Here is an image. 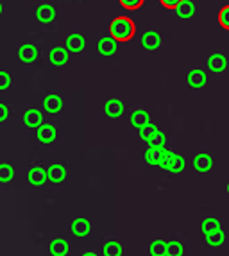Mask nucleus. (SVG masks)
I'll return each mask as SVG.
<instances>
[{
    "label": "nucleus",
    "mask_w": 229,
    "mask_h": 256,
    "mask_svg": "<svg viewBox=\"0 0 229 256\" xmlns=\"http://www.w3.org/2000/svg\"><path fill=\"white\" fill-rule=\"evenodd\" d=\"M110 34L114 42H129L136 34V24L128 16H116L110 24Z\"/></svg>",
    "instance_id": "1"
},
{
    "label": "nucleus",
    "mask_w": 229,
    "mask_h": 256,
    "mask_svg": "<svg viewBox=\"0 0 229 256\" xmlns=\"http://www.w3.org/2000/svg\"><path fill=\"white\" fill-rule=\"evenodd\" d=\"M86 47V40L82 34H70L66 38V42H64V48H66L68 52H74V54H79V52H82Z\"/></svg>",
    "instance_id": "2"
},
{
    "label": "nucleus",
    "mask_w": 229,
    "mask_h": 256,
    "mask_svg": "<svg viewBox=\"0 0 229 256\" xmlns=\"http://www.w3.org/2000/svg\"><path fill=\"white\" fill-rule=\"evenodd\" d=\"M48 60H50V63L54 66H63L70 60V54H68V50L64 47H54L50 50V54H48Z\"/></svg>",
    "instance_id": "3"
},
{
    "label": "nucleus",
    "mask_w": 229,
    "mask_h": 256,
    "mask_svg": "<svg viewBox=\"0 0 229 256\" xmlns=\"http://www.w3.org/2000/svg\"><path fill=\"white\" fill-rule=\"evenodd\" d=\"M142 45H144V48H147V50H156V48H160V45H162V36L158 34L156 30H147V32H144V36H142Z\"/></svg>",
    "instance_id": "4"
},
{
    "label": "nucleus",
    "mask_w": 229,
    "mask_h": 256,
    "mask_svg": "<svg viewBox=\"0 0 229 256\" xmlns=\"http://www.w3.org/2000/svg\"><path fill=\"white\" fill-rule=\"evenodd\" d=\"M66 178V168L60 163H52L47 168V180L52 181V183H61Z\"/></svg>",
    "instance_id": "5"
},
{
    "label": "nucleus",
    "mask_w": 229,
    "mask_h": 256,
    "mask_svg": "<svg viewBox=\"0 0 229 256\" xmlns=\"http://www.w3.org/2000/svg\"><path fill=\"white\" fill-rule=\"evenodd\" d=\"M36 18H38L42 24H50L56 18V9L50 4H42L36 9Z\"/></svg>",
    "instance_id": "6"
},
{
    "label": "nucleus",
    "mask_w": 229,
    "mask_h": 256,
    "mask_svg": "<svg viewBox=\"0 0 229 256\" xmlns=\"http://www.w3.org/2000/svg\"><path fill=\"white\" fill-rule=\"evenodd\" d=\"M116 47H118V42H114L111 36L100 38L97 43V50L100 52L102 56H113L114 52H116Z\"/></svg>",
    "instance_id": "7"
},
{
    "label": "nucleus",
    "mask_w": 229,
    "mask_h": 256,
    "mask_svg": "<svg viewBox=\"0 0 229 256\" xmlns=\"http://www.w3.org/2000/svg\"><path fill=\"white\" fill-rule=\"evenodd\" d=\"M188 84L192 86V88H202L204 84H206V81H208V76H206V72L200 68H196L192 70L190 74H188L186 77Z\"/></svg>",
    "instance_id": "8"
},
{
    "label": "nucleus",
    "mask_w": 229,
    "mask_h": 256,
    "mask_svg": "<svg viewBox=\"0 0 229 256\" xmlns=\"http://www.w3.org/2000/svg\"><path fill=\"white\" fill-rule=\"evenodd\" d=\"M24 122H26L27 128H40V126L43 124V113L40 110H27L26 115H24Z\"/></svg>",
    "instance_id": "9"
},
{
    "label": "nucleus",
    "mask_w": 229,
    "mask_h": 256,
    "mask_svg": "<svg viewBox=\"0 0 229 256\" xmlns=\"http://www.w3.org/2000/svg\"><path fill=\"white\" fill-rule=\"evenodd\" d=\"M18 58H20L24 63H34L38 60V48L27 43V45H22L20 50H18Z\"/></svg>",
    "instance_id": "10"
},
{
    "label": "nucleus",
    "mask_w": 229,
    "mask_h": 256,
    "mask_svg": "<svg viewBox=\"0 0 229 256\" xmlns=\"http://www.w3.org/2000/svg\"><path fill=\"white\" fill-rule=\"evenodd\" d=\"M43 108H45V111H48V113H58V111H61V108H63V98L56 94L47 95V97L43 98Z\"/></svg>",
    "instance_id": "11"
},
{
    "label": "nucleus",
    "mask_w": 229,
    "mask_h": 256,
    "mask_svg": "<svg viewBox=\"0 0 229 256\" xmlns=\"http://www.w3.org/2000/svg\"><path fill=\"white\" fill-rule=\"evenodd\" d=\"M194 166H196V170L197 172H208L210 168L213 166V160L210 154L206 152H199L194 158Z\"/></svg>",
    "instance_id": "12"
},
{
    "label": "nucleus",
    "mask_w": 229,
    "mask_h": 256,
    "mask_svg": "<svg viewBox=\"0 0 229 256\" xmlns=\"http://www.w3.org/2000/svg\"><path fill=\"white\" fill-rule=\"evenodd\" d=\"M38 129V140L43 142V144H50V142L56 140V128L52 124H42Z\"/></svg>",
    "instance_id": "13"
},
{
    "label": "nucleus",
    "mask_w": 229,
    "mask_h": 256,
    "mask_svg": "<svg viewBox=\"0 0 229 256\" xmlns=\"http://www.w3.org/2000/svg\"><path fill=\"white\" fill-rule=\"evenodd\" d=\"M104 110H106L108 116H111V118H118V116H122V113H124V102L118 100V98H110V100L106 102V106H104Z\"/></svg>",
    "instance_id": "14"
},
{
    "label": "nucleus",
    "mask_w": 229,
    "mask_h": 256,
    "mask_svg": "<svg viewBox=\"0 0 229 256\" xmlns=\"http://www.w3.org/2000/svg\"><path fill=\"white\" fill-rule=\"evenodd\" d=\"M27 180L32 184H43L47 181V168H43V166H32V168L27 172Z\"/></svg>",
    "instance_id": "15"
},
{
    "label": "nucleus",
    "mask_w": 229,
    "mask_h": 256,
    "mask_svg": "<svg viewBox=\"0 0 229 256\" xmlns=\"http://www.w3.org/2000/svg\"><path fill=\"white\" fill-rule=\"evenodd\" d=\"M228 66V60L222 54H212L208 58V68L212 72H224Z\"/></svg>",
    "instance_id": "16"
},
{
    "label": "nucleus",
    "mask_w": 229,
    "mask_h": 256,
    "mask_svg": "<svg viewBox=\"0 0 229 256\" xmlns=\"http://www.w3.org/2000/svg\"><path fill=\"white\" fill-rule=\"evenodd\" d=\"M176 13H178V16L182 18V20H188V18H192L196 14V4L190 2V0H182L181 4L176 8Z\"/></svg>",
    "instance_id": "17"
},
{
    "label": "nucleus",
    "mask_w": 229,
    "mask_h": 256,
    "mask_svg": "<svg viewBox=\"0 0 229 256\" xmlns=\"http://www.w3.org/2000/svg\"><path fill=\"white\" fill-rule=\"evenodd\" d=\"M90 230H92V226H90V222L86 220V218L79 217V218H76V220L72 222V233L76 236L90 235Z\"/></svg>",
    "instance_id": "18"
},
{
    "label": "nucleus",
    "mask_w": 229,
    "mask_h": 256,
    "mask_svg": "<svg viewBox=\"0 0 229 256\" xmlns=\"http://www.w3.org/2000/svg\"><path fill=\"white\" fill-rule=\"evenodd\" d=\"M148 122H150V115H148L145 110H136L131 113V124L134 126V128H144V126H147Z\"/></svg>",
    "instance_id": "19"
},
{
    "label": "nucleus",
    "mask_w": 229,
    "mask_h": 256,
    "mask_svg": "<svg viewBox=\"0 0 229 256\" xmlns=\"http://www.w3.org/2000/svg\"><path fill=\"white\" fill-rule=\"evenodd\" d=\"M68 242L64 238H54L50 242V252L52 256H66L68 254Z\"/></svg>",
    "instance_id": "20"
},
{
    "label": "nucleus",
    "mask_w": 229,
    "mask_h": 256,
    "mask_svg": "<svg viewBox=\"0 0 229 256\" xmlns=\"http://www.w3.org/2000/svg\"><path fill=\"white\" fill-rule=\"evenodd\" d=\"M163 149H158V147H148L145 150V162L148 165H160V160H162Z\"/></svg>",
    "instance_id": "21"
},
{
    "label": "nucleus",
    "mask_w": 229,
    "mask_h": 256,
    "mask_svg": "<svg viewBox=\"0 0 229 256\" xmlns=\"http://www.w3.org/2000/svg\"><path fill=\"white\" fill-rule=\"evenodd\" d=\"M14 178V168L9 163H0V183H9Z\"/></svg>",
    "instance_id": "22"
},
{
    "label": "nucleus",
    "mask_w": 229,
    "mask_h": 256,
    "mask_svg": "<svg viewBox=\"0 0 229 256\" xmlns=\"http://www.w3.org/2000/svg\"><path fill=\"white\" fill-rule=\"evenodd\" d=\"M200 230H202L204 235H210V233H213V231L220 230V222L216 220V218H213V217H208V218H204V220H202V224H200Z\"/></svg>",
    "instance_id": "23"
},
{
    "label": "nucleus",
    "mask_w": 229,
    "mask_h": 256,
    "mask_svg": "<svg viewBox=\"0 0 229 256\" xmlns=\"http://www.w3.org/2000/svg\"><path fill=\"white\" fill-rule=\"evenodd\" d=\"M224 240H226V235L222 230H216V231H213V233H210V235H206V242H208L210 246H213V248L222 246Z\"/></svg>",
    "instance_id": "24"
},
{
    "label": "nucleus",
    "mask_w": 229,
    "mask_h": 256,
    "mask_svg": "<svg viewBox=\"0 0 229 256\" xmlns=\"http://www.w3.org/2000/svg\"><path fill=\"white\" fill-rule=\"evenodd\" d=\"M147 144H148V147H158V149H165V144H166L165 132L158 129V131L154 132V136L150 138V140H148Z\"/></svg>",
    "instance_id": "25"
},
{
    "label": "nucleus",
    "mask_w": 229,
    "mask_h": 256,
    "mask_svg": "<svg viewBox=\"0 0 229 256\" xmlns=\"http://www.w3.org/2000/svg\"><path fill=\"white\" fill-rule=\"evenodd\" d=\"M122 246L118 242H114V240H111V242H108L104 246V256H122Z\"/></svg>",
    "instance_id": "26"
},
{
    "label": "nucleus",
    "mask_w": 229,
    "mask_h": 256,
    "mask_svg": "<svg viewBox=\"0 0 229 256\" xmlns=\"http://www.w3.org/2000/svg\"><path fill=\"white\" fill-rule=\"evenodd\" d=\"M150 256H166V242L163 240H154L150 244Z\"/></svg>",
    "instance_id": "27"
},
{
    "label": "nucleus",
    "mask_w": 229,
    "mask_h": 256,
    "mask_svg": "<svg viewBox=\"0 0 229 256\" xmlns=\"http://www.w3.org/2000/svg\"><path fill=\"white\" fill-rule=\"evenodd\" d=\"M174 158H176V152H172V150L163 149L162 160H160V165H158V166H162V168H165V170H168L170 165H172V162H174Z\"/></svg>",
    "instance_id": "28"
},
{
    "label": "nucleus",
    "mask_w": 229,
    "mask_h": 256,
    "mask_svg": "<svg viewBox=\"0 0 229 256\" xmlns=\"http://www.w3.org/2000/svg\"><path fill=\"white\" fill-rule=\"evenodd\" d=\"M166 256H182V246L178 240L166 242Z\"/></svg>",
    "instance_id": "29"
},
{
    "label": "nucleus",
    "mask_w": 229,
    "mask_h": 256,
    "mask_svg": "<svg viewBox=\"0 0 229 256\" xmlns=\"http://www.w3.org/2000/svg\"><path fill=\"white\" fill-rule=\"evenodd\" d=\"M158 131V128L154 124H150V122H148L147 126H144V128H140V138L144 142H148L150 140V138L154 136V132Z\"/></svg>",
    "instance_id": "30"
},
{
    "label": "nucleus",
    "mask_w": 229,
    "mask_h": 256,
    "mask_svg": "<svg viewBox=\"0 0 229 256\" xmlns=\"http://www.w3.org/2000/svg\"><path fill=\"white\" fill-rule=\"evenodd\" d=\"M145 0H120V6L124 9H128V11H136V9H140L144 6Z\"/></svg>",
    "instance_id": "31"
},
{
    "label": "nucleus",
    "mask_w": 229,
    "mask_h": 256,
    "mask_svg": "<svg viewBox=\"0 0 229 256\" xmlns=\"http://www.w3.org/2000/svg\"><path fill=\"white\" fill-rule=\"evenodd\" d=\"M218 22H220V26L224 27L226 30H229V4L224 6V8L218 11Z\"/></svg>",
    "instance_id": "32"
},
{
    "label": "nucleus",
    "mask_w": 229,
    "mask_h": 256,
    "mask_svg": "<svg viewBox=\"0 0 229 256\" xmlns=\"http://www.w3.org/2000/svg\"><path fill=\"white\" fill-rule=\"evenodd\" d=\"M182 168H184V160H182V156L176 154V158H174V162H172V165H170L168 172H174V174H179V172H182Z\"/></svg>",
    "instance_id": "33"
},
{
    "label": "nucleus",
    "mask_w": 229,
    "mask_h": 256,
    "mask_svg": "<svg viewBox=\"0 0 229 256\" xmlns=\"http://www.w3.org/2000/svg\"><path fill=\"white\" fill-rule=\"evenodd\" d=\"M9 86H11V76L8 72H0V92L8 90Z\"/></svg>",
    "instance_id": "34"
},
{
    "label": "nucleus",
    "mask_w": 229,
    "mask_h": 256,
    "mask_svg": "<svg viewBox=\"0 0 229 256\" xmlns=\"http://www.w3.org/2000/svg\"><path fill=\"white\" fill-rule=\"evenodd\" d=\"M160 2H162L163 8H166V9H176L179 4H181L182 0H160Z\"/></svg>",
    "instance_id": "35"
},
{
    "label": "nucleus",
    "mask_w": 229,
    "mask_h": 256,
    "mask_svg": "<svg viewBox=\"0 0 229 256\" xmlns=\"http://www.w3.org/2000/svg\"><path fill=\"white\" fill-rule=\"evenodd\" d=\"M8 116H9V110H8V106H6V104L0 102V122H4V120H8Z\"/></svg>",
    "instance_id": "36"
},
{
    "label": "nucleus",
    "mask_w": 229,
    "mask_h": 256,
    "mask_svg": "<svg viewBox=\"0 0 229 256\" xmlns=\"http://www.w3.org/2000/svg\"><path fill=\"white\" fill-rule=\"evenodd\" d=\"M82 256H98L97 252H92V251H88V252H84Z\"/></svg>",
    "instance_id": "37"
},
{
    "label": "nucleus",
    "mask_w": 229,
    "mask_h": 256,
    "mask_svg": "<svg viewBox=\"0 0 229 256\" xmlns=\"http://www.w3.org/2000/svg\"><path fill=\"white\" fill-rule=\"evenodd\" d=\"M0 13H2V4H0Z\"/></svg>",
    "instance_id": "38"
},
{
    "label": "nucleus",
    "mask_w": 229,
    "mask_h": 256,
    "mask_svg": "<svg viewBox=\"0 0 229 256\" xmlns=\"http://www.w3.org/2000/svg\"><path fill=\"white\" fill-rule=\"evenodd\" d=\"M228 194H229V183H228Z\"/></svg>",
    "instance_id": "39"
}]
</instances>
